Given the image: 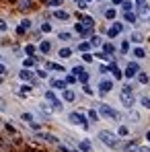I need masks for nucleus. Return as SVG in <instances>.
<instances>
[{
    "label": "nucleus",
    "instance_id": "obj_1",
    "mask_svg": "<svg viewBox=\"0 0 150 152\" xmlns=\"http://www.w3.org/2000/svg\"><path fill=\"white\" fill-rule=\"evenodd\" d=\"M99 138H101V142H103L105 146H109V148H117V146H119L117 136H115V134H111V132H107V129L99 132Z\"/></svg>",
    "mask_w": 150,
    "mask_h": 152
},
{
    "label": "nucleus",
    "instance_id": "obj_2",
    "mask_svg": "<svg viewBox=\"0 0 150 152\" xmlns=\"http://www.w3.org/2000/svg\"><path fill=\"white\" fill-rule=\"evenodd\" d=\"M119 99H121V103H124L125 109H132V107H134V103H136V101H134V95H132V86H130V84H125V86H124Z\"/></svg>",
    "mask_w": 150,
    "mask_h": 152
},
{
    "label": "nucleus",
    "instance_id": "obj_3",
    "mask_svg": "<svg viewBox=\"0 0 150 152\" xmlns=\"http://www.w3.org/2000/svg\"><path fill=\"white\" fill-rule=\"evenodd\" d=\"M68 121H70L72 126H80V127H84V129H89V121H86V117H84L82 113H78V111H72V113L68 115Z\"/></svg>",
    "mask_w": 150,
    "mask_h": 152
},
{
    "label": "nucleus",
    "instance_id": "obj_4",
    "mask_svg": "<svg viewBox=\"0 0 150 152\" xmlns=\"http://www.w3.org/2000/svg\"><path fill=\"white\" fill-rule=\"evenodd\" d=\"M99 115L107 117V119H117V117H119L117 111H115L113 107H109L107 103H99Z\"/></svg>",
    "mask_w": 150,
    "mask_h": 152
},
{
    "label": "nucleus",
    "instance_id": "obj_5",
    "mask_svg": "<svg viewBox=\"0 0 150 152\" xmlns=\"http://www.w3.org/2000/svg\"><path fill=\"white\" fill-rule=\"evenodd\" d=\"M45 99L51 103V107H53V111H62L64 109V105H62V101L53 95V91H45Z\"/></svg>",
    "mask_w": 150,
    "mask_h": 152
},
{
    "label": "nucleus",
    "instance_id": "obj_6",
    "mask_svg": "<svg viewBox=\"0 0 150 152\" xmlns=\"http://www.w3.org/2000/svg\"><path fill=\"white\" fill-rule=\"evenodd\" d=\"M138 17H140L142 21L150 23V6L146 2H144V4H138Z\"/></svg>",
    "mask_w": 150,
    "mask_h": 152
},
{
    "label": "nucleus",
    "instance_id": "obj_7",
    "mask_svg": "<svg viewBox=\"0 0 150 152\" xmlns=\"http://www.w3.org/2000/svg\"><path fill=\"white\" fill-rule=\"evenodd\" d=\"M138 72H140V66L136 64V62H130L127 66H125V78H134V76H138Z\"/></svg>",
    "mask_w": 150,
    "mask_h": 152
},
{
    "label": "nucleus",
    "instance_id": "obj_8",
    "mask_svg": "<svg viewBox=\"0 0 150 152\" xmlns=\"http://www.w3.org/2000/svg\"><path fill=\"white\" fill-rule=\"evenodd\" d=\"M121 31H124V25H121V23H113V25L107 29V35H109V37H117Z\"/></svg>",
    "mask_w": 150,
    "mask_h": 152
},
{
    "label": "nucleus",
    "instance_id": "obj_9",
    "mask_svg": "<svg viewBox=\"0 0 150 152\" xmlns=\"http://www.w3.org/2000/svg\"><path fill=\"white\" fill-rule=\"evenodd\" d=\"M111 88H113V80H109V78H103V80L99 82V91H101V93H109Z\"/></svg>",
    "mask_w": 150,
    "mask_h": 152
},
{
    "label": "nucleus",
    "instance_id": "obj_10",
    "mask_svg": "<svg viewBox=\"0 0 150 152\" xmlns=\"http://www.w3.org/2000/svg\"><path fill=\"white\" fill-rule=\"evenodd\" d=\"M74 29H76V33H80V35H89V33L93 31V27H86L82 21H80V23H76Z\"/></svg>",
    "mask_w": 150,
    "mask_h": 152
},
{
    "label": "nucleus",
    "instance_id": "obj_11",
    "mask_svg": "<svg viewBox=\"0 0 150 152\" xmlns=\"http://www.w3.org/2000/svg\"><path fill=\"white\" fill-rule=\"evenodd\" d=\"M37 138H41V140H45V142H50V144H60L58 138H56L53 134H45V132H41V134H37Z\"/></svg>",
    "mask_w": 150,
    "mask_h": 152
},
{
    "label": "nucleus",
    "instance_id": "obj_12",
    "mask_svg": "<svg viewBox=\"0 0 150 152\" xmlns=\"http://www.w3.org/2000/svg\"><path fill=\"white\" fill-rule=\"evenodd\" d=\"M50 84H51V88H56V91H64L68 82H66V80H60V78H53Z\"/></svg>",
    "mask_w": 150,
    "mask_h": 152
},
{
    "label": "nucleus",
    "instance_id": "obj_13",
    "mask_svg": "<svg viewBox=\"0 0 150 152\" xmlns=\"http://www.w3.org/2000/svg\"><path fill=\"white\" fill-rule=\"evenodd\" d=\"M62 97H64V101H68V103H72L76 99V95H74L72 88H64V91H62Z\"/></svg>",
    "mask_w": 150,
    "mask_h": 152
},
{
    "label": "nucleus",
    "instance_id": "obj_14",
    "mask_svg": "<svg viewBox=\"0 0 150 152\" xmlns=\"http://www.w3.org/2000/svg\"><path fill=\"white\" fill-rule=\"evenodd\" d=\"M29 29H31V21H29V19H23V21H21V25H19V29H17V33H19V35H23L25 31H29Z\"/></svg>",
    "mask_w": 150,
    "mask_h": 152
},
{
    "label": "nucleus",
    "instance_id": "obj_15",
    "mask_svg": "<svg viewBox=\"0 0 150 152\" xmlns=\"http://www.w3.org/2000/svg\"><path fill=\"white\" fill-rule=\"evenodd\" d=\"M19 78H21V80H23V82H31V80H33V72H29V70H21V72H19Z\"/></svg>",
    "mask_w": 150,
    "mask_h": 152
},
{
    "label": "nucleus",
    "instance_id": "obj_16",
    "mask_svg": "<svg viewBox=\"0 0 150 152\" xmlns=\"http://www.w3.org/2000/svg\"><path fill=\"white\" fill-rule=\"evenodd\" d=\"M53 17L58 21H68L70 19V12H66V10H53Z\"/></svg>",
    "mask_w": 150,
    "mask_h": 152
},
{
    "label": "nucleus",
    "instance_id": "obj_17",
    "mask_svg": "<svg viewBox=\"0 0 150 152\" xmlns=\"http://www.w3.org/2000/svg\"><path fill=\"white\" fill-rule=\"evenodd\" d=\"M78 148L82 152H93V144L89 140H82V142H78Z\"/></svg>",
    "mask_w": 150,
    "mask_h": 152
},
{
    "label": "nucleus",
    "instance_id": "obj_18",
    "mask_svg": "<svg viewBox=\"0 0 150 152\" xmlns=\"http://www.w3.org/2000/svg\"><path fill=\"white\" fill-rule=\"evenodd\" d=\"M109 70L113 72V78H121V76H124V72H121V70H119V68L115 66V62H111V66H109Z\"/></svg>",
    "mask_w": 150,
    "mask_h": 152
},
{
    "label": "nucleus",
    "instance_id": "obj_19",
    "mask_svg": "<svg viewBox=\"0 0 150 152\" xmlns=\"http://www.w3.org/2000/svg\"><path fill=\"white\" fill-rule=\"evenodd\" d=\"M31 91H33V88H31V84H23V86H21L17 93H19L21 97H27V95H31Z\"/></svg>",
    "mask_w": 150,
    "mask_h": 152
},
{
    "label": "nucleus",
    "instance_id": "obj_20",
    "mask_svg": "<svg viewBox=\"0 0 150 152\" xmlns=\"http://www.w3.org/2000/svg\"><path fill=\"white\" fill-rule=\"evenodd\" d=\"M58 56H60V58H62V60H68V58H70V56H72V50H70V48H62V50H60V53H58Z\"/></svg>",
    "mask_w": 150,
    "mask_h": 152
},
{
    "label": "nucleus",
    "instance_id": "obj_21",
    "mask_svg": "<svg viewBox=\"0 0 150 152\" xmlns=\"http://www.w3.org/2000/svg\"><path fill=\"white\" fill-rule=\"evenodd\" d=\"M124 19H125V23H136V15H134L132 10H125V12H124Z\"/></svg>",
    "mask_w": 150,
    "mask_h": 152
},
{
    "label": "nucleus",
    "instance_id": "obj_22",
    "mask_svg": "<svg viewBox=\"0 0 150 152\" xmlns=\"http://www.w3.org/2000/svg\"><path fill=\"white\" fill-rule=\"evenodd\" d=\"M33 6V0H19V8L21 10H27V8H31Z\"/></svg>",
    "mask_w": 150,
    "mask_h": 152
},
{
    "label": "nucleus",
    "instance_id": "obj_23",
    "mask_svg": "<svg viewBox=\"0 0 150 152\" xmlns=\"http://www.w3.org/2000/svg\"><path fill=\"white\" fill-rule=\"evenodd\" d=\"M50 50H51V43H50V41H41V43H39V51H41V53H48Z\"/></svg>",
    "mask_w": 150,
    "mask_h": 152
},
{
    "label": "nucleus",
    "instance_id": "obj_24",
    "mask_svg": "<svg viewBox=\"0 0 150 152\" xmlns=\"http://www.w3.org/2000/svg\"><path fill=\"white\" fill-rule=\"evenodd\" d=\"M91 45H93V48H99V45H103V39H101L99 35H93V37H91Z\"/></svg>",
    "mask_w": 150,
    "mask_h": 152
},
{
    "label": "nucleus",
    "instance_id": "obj_25",
    "mask_svg": "<svg viewBox=\"0 0 150 152\" xmlns=\"http://www.w3.org/2000/svg\"><path fill=\"white\" fill-rule=\"evenodd\" d=\"M140 148H138V144L136 142H127L125 144V152H138Z\"/></svg>",
    "mask_w": 150,
    "mask_h": 152
},
{
    "label": "nucleus",
    "instance_id": "obj_26",
    "mask_svg": "<svg viewBox=\"0 0 150 152\" xmlns=\"http://www.w3.org/2000/svg\"><path fill=\"white\" fill-rule=\"evenodd\" d=\"M103 51H105L107 56H111V53L115 51V48H113V43H103Z\"/></svg>",
    "mask_w": 150,
    "mask_h": 152
},
{
    "label": "nucleus",
    "instance_id": "obj_27",
    "mask_svg": "<svg viewBox=\"0 0 150 152\" xmlns=\"http://www.w3.org/2000/svg\"><path fill=\"white\" fill-rule=\"evenodd\" d=\"M115 15H117V12H115V8H107V10H105V19H109V21H113V19H115Z\"/></svg>",
    "mask_w": 150,
    "mask_h": 152
},
{
    "label": "nucleus",
    "instance_id": "obj_28",
    "mask_svg": "<svg viewBox=\"0 0 150 152\" xmlns=\"http://www.w3.org/2000/svg\"><path fill=\"white\" fill-rule=\"evenodd\" d=\"M117 136H130V127L127 126H119V129H117Z\"/></svg>",
    "mask_w": 150,
    "mask_h": 152
},
{
    "label": "nucleus",
    "instance_id": "obj_29",
    "mask_svg": "<svg viewBox=\"0 0 150 152\" xmlns=\"http://www.w3.org/2000/svg\"><path fill=\"white\" fill-rule=\"evenodd\" d=\"M23 66H25V68H33V66H35V58H25V60H23Z\"/></svg>",
    "mask_w": 150,
    "mask_h": 152
},
{
    "label": "nucleus",
    "instance_id": "obj_30",
    "mask_svg": "<svg viewBox=\"0 0 150 152\" xmlns=\"http://www.w3.org/2000/svg\"><path fill=\"white\" fill-rule=\"evenodd\" d=\"M58 37H60L62 41H68V39L72 37V33H68V31H60V33H58Z\"/></svg>",
    "mask_w": 150,
    "mask_h": 152
},
{
    "label": "nucleus",
    "instance_id": "obj_31",
    "mask_svg": "<svg viewBox=\"0 0 150 152\" xmlns=\"http://www.w3.org/2000/svg\"><path fill=\"white\" fill-rule=\"evenodd\" d=\"M134 56L140 60V58H146V51L142 50V48H136V50H134Z\"/></svg>",
    "mask_w": 150,
    "mask_h": 152
},
{
    "label": "nucleus",
    "instance_id": "obj_32",
    "mask_svg": "<svg viewBox=\"0 0 150 152\" xmlns=\"http://www.w3.org/2000/svg\"><path fill=\"white\" fill-rule=\"evenodd\" d=\"M121 8H124V12H125V10H132V8H134V2H130V0H124V2H121Z\"/></svg>",
    "mask_w": 150,
    "mask_h": 152
},
{
    "label": "nucleus",
    "instance_id": "obj_33",
    "mask_svg": "<svg viewBox=\"0 0 150 152\" xmlns=\"http://www.w3.org/2000/svg\"><path fill=\"white\" fill-rule=\"evenodd\" d=\"M130 39H132L134 43H142V39H144V37H142L140 33H132V37H130Z\"/></svg>",
    "mask_w": 150,
    "mask_h": 152
},
{
    "label": "nucleus",
    "instance_id": "obj_34",
    "mask_svg": "<svg viewBox=\"0 0 150 152\" xmlns=\"http://www.w3.org/2000/svg\"><path fill=\"white\" fill-rule=\"evenodd\" d=\"M48 68L56 70V72H64V66H60V64H48Z\"/></svg>",
    "mask_w": 150,
    "mask_h": 152
},
{
    "label": "nucleus",
    "instance_id": "obj_35",
    "mask_svg": "<svg viewBox=\"0 0 150 152\" xmlns=\"http://www.w3.org/2000/svg\"><path fill=\"white\" fill-rule=\"evenodd\" d=\"M82 23L86 27H95V21H93V17H82Z\"/></svg>",
    "mask_w": 150,
    "mask_h": 152
},
{
    "label": "nucleus",
    "instance_id": "obj_36",
    "mask_svg": "<svg viewBox=\"0 0 150 152\" xmlns=\"http://www.w3.org/2000/svg\"><path fill=\"white\" fill-rule=\"evenodd\" d=\"M78 50H80V51H89V50H91V41H82V43L78 45Z\"/></svg>",
    "mask_w": 150,
    "mask_h": 152
},
{
    "label": "nucleus",
    "instance_id": "obj_37",
    "mask_svg": "<svg viewBox=\"0 0 150 152\" xmlns=\"http://www.w3.org/2000/svg\"><path fill=\"white\" fill-rule=\"evenodd\" d=\"M138 80H140V82H142V84H148V74H144V72H140V74H138Z\"/></svg>",
    "mask_w": 150,
    "mask_h": 152
},
{
    "label": "nucleus",
    "instance_id": "obj_38",
    "mask_svg": "<svg viewBox=\"0 0 150 152\" xmlns=\"http://www.w3.org/2000/svg\"><path fill=\"white\" fill-rule=\"evenodd\" d=\"M89 119H91V121H97V119H99V113H97L95 109H91V111H89Z\"/></svg>",
    "mask_w": 150,
    "mask_h": 152
},
{
    "label": "nucleus",
    "instance_id": "obj_39",
    "mask_svg": "<svg viewBox=\"0 0 150 152\" xmlns=\"http://www.w3.org/2000/svg\"><path fill=\"white\" fill-rule=\"evenodd\" d=\"M39 109H41V111H43V113H48V115H50L51 111H53V107H48V105H45V103H41V105H39Z\"/></svg>",
    "mask_w": 150,
    "mask_h": 152
},
{
    "label": "nucleus",
    "instance_id": "obj_40",
    "mask_svg": "<svg viewBox=\"0 0 150 152\" xmlns=\"http://www.w3.org/2000/svg\"><path fill=\"white\" fill-rule=\"evenodd\" d=\"M82 60H84L86 64H91V62H93V53H89V51H84V53H82Z\"/></svg>",
    "mask_w": 150,
    "mask_h": 152
},
{
    "label": "nucleus",
    "instance_id": "obj_41",
    "mask_svg": "<svg viewBox=\"0 0 150 152\" xmlns=\"http://www.w3.org/2000/svg\"><path fill=\"white\" fill-rule=\"evenodd\" d=\"M25 53H27V56H33V53H35V45H31V43L25 45Z\"/></svg>",
    "mask_w": 150,
    "mask_h": 152
},
{
    "label": "nucleus",
    "instance_id": "obj_42",
    "mask_svg": "<svg viewBox=\"0 0 150 152\" xmlns=\"http://www.w3.org/2000/svg\"><path fill=\"white\" fill-rule=\"evenodd\" d=\"M64 0H48V6H62Z\"/></svg>",
    "mask_w": 150,
    "mask_h": 152
},
{
    "label": "nucleus",
    "instance_id": "obj_43",
    "mask_svg": "<svg viewBox=\"0 0 150 152\" xmlns=\"http://www.w3.org/2000/svg\"><path fill=\"white\" fill-rule=\"evenodd\" d=\"M78 80H80V82H86V80H89V72H86V70L80 72V74H78Z\"/></svg>",
    "mask_w": 150,
    "mask_h": 152
},
{
    "label": "nucleus",
    "instance_id": "obj_44",
    "mask_svg": "<svg viewBox=\"0 0 150 152\" xmlns=\"http://www.w3.org/2000/svg\"><path fill=\"white\" fill-rule=\"evenodd\" d=\"M80 72H84V68H82V66H74V68H72V74H74V76H78Z\"/></svg>",
    "mask_w": 150,
    "mask_h": 152
},
{
    "label": "nucleus",
    "instance_id": "obj_45",
    "mask_svg": "<svg viewBox=\"0 0 150 152\" xmlns=\"http://www.w3.org/2000/svg\"><path fill=\"white\" fill-rule=\"evenodd\" d=\"M23 119H25L27 124H31V121H35V119H33V115H31V113H23Z\"/></svg>",
    "mask_w": 150,
    "mask_h": 152
},
{
    "label": "nucleus",
    "instance_id": "obj_46",
    "mask_svg": "<svg viewBox=\"0 0 150 152\" xmlns=\"http://www.w3.org/2000/svg\"><path fill=\"white\" fill-rule=\"evenodd\" d=\"M76 78H78V76L70 74V76H66V82H68V84H74V82H76Z\"/></svg>",
    "mask_w": 150,
    "mask_h": 152
},
{
    "label": "nucleus",
    "instance_id": "obj_47",
    "mask_svg": "<svg viewBox=\"0 0 150 152\" xmlns=\"http://www.w3.org/2000/svg\"><path fill=\"white\" fill-rule=\"evenodd\" d=\"M41 31H43V33H50V31H51V25H50V23H43V25H41Z\"/></svg>",
    "mask_w": 150,
    "mask_h": 152
},
{
    "label": "nucleus",
    "instance_id": "obj_48",
    "mask_svg": "<svg viewBox=\"0 0 150 152\" xmlns=\"http://www.w3.org/2000/svg\"><path fill=\"white\" fill-rule=\"evenodd\" d=\"M142 105H144L146 109H150V97H142Z\"/></svg>",
    "mask_w": 150,
    "mask_h": 152
},
{
    "label": "nucleus",
    "instance_id": "obj_49",
    "mask_svg": "<svg viewBox=\"0 0 150 152\" xmlns=\"http://www.w3.org/2000/svg\"><path fill=\"white\" fill-rule=\"evenodd\" d=\"M76 4H78V8H80V10H84V8H86V0H78Z\"/></svg>",
    "mask_w": 150,
    "mask_h": 152
},
{
    "label": "nucleus",
    "instance_id": "obj_50",
    "mask_svg": "<svg viewBox=\"0 0 150 152\" xmlns=\"http://www.w3.org/2000/svg\"><path fill=\"white\" fill-rule=\"evenodd\" d=\"M127 50H130V41H124V43H121V51L127 53Z\"/></svg>",
    "mask_w": 150,
    "mask_h": 152
},
{
    "label": "nucleus",
    "instance_id": "obj_51",
    "mask_svg": "<svg viewBox=\"0 0 150 152\" xmlns=\"http://www.w3.org/2000/svg\"><path fill=\"white\" fill-rule=\"evenodd\" d=\"M6 29H8V25H6V21H2V19H0V31H6Z\"/></svg>",
    "mask_w": 150,
    "mask_h": 152
},
{
    "label": "nucleus",
    "instance_id": "obj_52",
    "mask_svg": "<svg viewBox=\"0 0 150 152\" xmlns=\"http://www.w3.org/2000/svg\"><path fill=\"white\" fill-rule=\"evenodd\" d=\"M37 76H39V78H48V72H45V70H37Z\"/></svg>",
    "mask_w": 150,
    "mask_h": 152
},
{
    "label": "nucleus",
    "instance_id": "obj_53",
    "mask_svg": "<svg viewBox=\"0 0 150 152\" xmlns=\"http://www.w3.org/2000/svg\"><path fill=\"white\" fill-rule=\"evenodd\" d=\"M82 88H84V93H86V95H93V88H91V86H89V84H84V86H82Z\"/></svg>",
    "mask_w": 150,
    "mask_h": 152
},
{
    "label": "nucleus",
    "instance_id": "obj_54",
    "mask_svg": "<svg viewBox=\"0 0 150 152\" xmlns=\"http://www.w3.org/2000/svg\"><path fill=\"white\" fill-rule=\"evenodd\" d=\"M4 74H6V66L0 62V76H4Z\"/></svg>",
    "mask_w": 150,
    "mask_h": 152
},
{
    "label": "nucleus",
    "instance_id": "obj_55",
    "mask_svg": "<svg viewBox=\"0 0 150 152\" xmlns=\"http://www.w3.org/2000/svg\"><path fill=\"white\" fill-rule=\"evenodd\" d=\"M4 107H6V105H4V99H2V97H0V111H2V109H4Z\"/></svg>",
    "mask_w": 150,
    "mask_h": 152
},
{
    "label": "nucleus",
    "instance_id": "obj_56",
    "mask_svg": "<svg viewBox=\"0 0 150 152\" xmlns=\"http://www.w3.org/2000/svg\"><path fill=\"white\" fill-rule=\"evenodd\" d=\"M146 140H148V142H150V129H148V132H146Z\"/></svg>",
    "mask_w": 150,
    "mask_h": 152
},
{
    "label": "nucleus",
    "instance_id": "obj_57",
    "mask_svg": "<svg viewBox=\"0 0 150 152\" xmlns=\"http://www.w3.org/2000/svg\"><path fill=\"white\" fill-rule=\"evenodd\" d=\"M121 2H124V0H113V4H121Z\"/></svg>",
    "mask_w": 150,
    "mask_h": 152
},
{
    "label": "nucleus",
    "instance_id": "obj_58",
    "mask_svg": "<svg viewBox=\"0 0 150 152\" xmlns=\"http://www.w3.org/2000/svg\"><path fill=\"white\" fill-rule=\"evenodd\" d=\"M138 152H150V150H146V148H140V150H138Z\"/></svg>",
    "mask_w": 150,
    "mask_h": 152
},
{
    "label": "nucleus",
    "instance_id": "obj_59",
    "mask_svg": "<svg viewBox=\"0 0 150 152\" xmlns=\"http://www.w3.org/2000/svg\"><path fill=\"white\" fill-rule=\"evenodd\" d=\"M136 2H138V4H144V2H146V0H136Z\"/></svg>",
    "mask_w": 150,
    "mask_h": 152
},
{
    "label": "nucleus",
    "instance_id": "obj_60",
    "mask_svg": "<svg viewBox=\"0 0 150 152\" xmlns=\"http://www.w3.org/2000/svg\"><path fill=\"white\" fill-rule=\"evenodd\" d=\"M86 2H91V0H86Z\"/></svg>",
    "mask_w": 150,
    "mask_h": 152
}]
</instances>
